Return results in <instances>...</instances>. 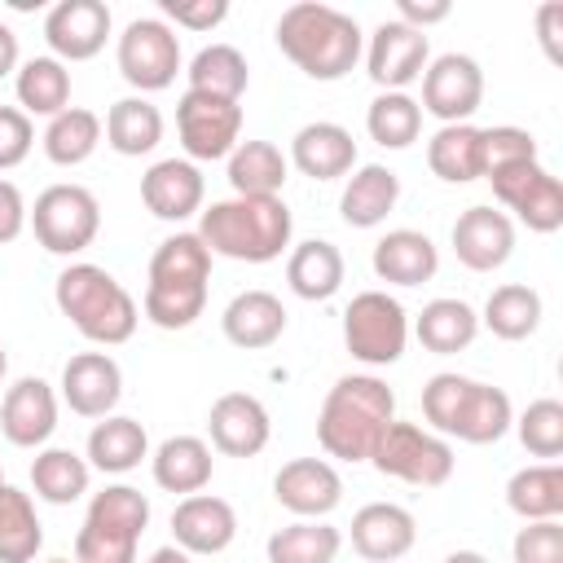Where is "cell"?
<instances>
[{
	"label": "cell",
	"mask_w": 563,
	"mask_h": 563,
	"mask_svg": "<svg viewBox=\"0 0 563 563\" xmlns=\"http://www.w3.org/2000/svg\"><path fill=\"white\" fill-rule=\"evenodd\" d=\"M273 35H277V48L317 84L343 79L365 53V35H361L356 18L334 4H321V0H299V4L282 9Z\"/></svg>",
	"instance_id": "cell-1"
},
{
	"label": "cell",
	"mask_w": 563,
	"mask_h": 563,
	"mask_svg": "<svg viewBox=\"0 0 563 563\" xmlns=\"http://www.w3.org/2000/svg\"><path fill=\"white\" fill-rule=\"evenodd\" d=\"M396 422V391L378 374H343L317 413V440L339 462H369L383 431Z\"/></svg>",
	"instance_id": "cell-2"
},
{
	"label": "cell",
	"mask_w": 563,
	"mask_h": 563,
	"mask_svg": "<svg viewBox=\"0 0 563 563\" xmlns=\"http://www.w3.org/2000/svg\"><path fill=\"white\" fill-rule=\"evenodd\" d=\"M194 233L202 238V246L211 255L242 260V264H268L290 246L295 220L282 198H238L233 194V198L202 207Z\"/></svg>",
	"instance_id": "cell-3"
},
{
	"label": "cell",
	"mask_w": 563,
	"mask_h": 563,
	"mask_svg": "<svg viewBox=\"0 0 563 563\" xmlns=\"http://www.w3.org/2000/svg\"><path fill=\"white\" fill-rule=\"evenodd\" d=\"M207 282H211V251L198 233H172L150 255V282H145V317L158 330H185L207 308Z\"/></svg>",
	"instance_id": "cell-4"
},
{
	"label": "cell",
	"mask_w": 563,
	"mask_h": 563,
	"mask_svg": "<svg viewBox=\"0 0 563 563\" xmlns=\"http://www.w3.org/2000/svg\"><path fill=\"white\" fill-rule=\"evenodd\" d=\"M53 299L62 308V317L101 347H119L136 334L141 308L136 299L123 290V282L114 273H106L101 264H70L57 273Z\"/></svg>",
	"instance_id": "cell-5"
},
{
	"label": "cell",
	"mask_w": 563,
	"mask_h": 563,
	"mask_svg": "<svg viewBox=\"0 0 563 563\" xmlns=\"http://www.w3.org/2000/svg\"><path fill=\"white\" fill-rule=\"evenodd\" d=\"M150 528V497L132 484H106L92 493L75 537V563H136L141 532Z\"/></svg>",
	"instance_id": "cell-6"
},
{
	"label": "cell",
	"mask_w": 563,
	"mask_h": 563,
	"mask_svg": "<svg viewBox=\"0 0 563 563\" xmlns=\"http://www.w3.org/2000/svg\"><path fill=\"white\" fill-rule=\"evenodd\" d=\"M26 224H31L35 242H40L48 255H79V251H88V246L97 242V233H101V202H97V194L84 189V185H70V180H66V185H48V189L35 198Z\"/></svg>",
	"instance_id": "cell-7"
},
{
	"label": "cell",
	"mask_w": 563,
	"mask_h": 563,
	"mask_svg": "<svg viewBox=\"0 0 563 563\" xmlns=\"http://www.w3.org/2000/svg\"><path fill=\"white\" fill-rule=\"evenodd\" d=\"M343 343L369 369L396 365L409 343V312L387 290H361L343 308Z\"/></svg>",
	"instance_id": "cell-8"
},
{
	"label": "cell",
	"mask_w": 563,
	"mask_h": 563,
	"mask_svg": "<svg viewBox=\"0 0 563 563\" xmlns=\"http://www.w3.org/2000/svg\"><path fill=\"white\" fill-rule=\"evenodd\" d=\"M369 462L383 475L405 479L413 488H440V484H449L457 457H453V444L444 435H435L418 422H391L383 431V440L374 444Z\"/></svg>",
	"instance_id": "cell-9"
},
{
	"label": "cell",
	"mask_w": 563,
	"mask_h": 563,
	"mask_svg": "<svg viewBox=\"0 0 563 563\" xmlns=\"http://www.w3.org/2000/svg\"><path fill=\"white\" fill-rule=\"evenodd\" d=\"M119 75L145 97V92H163L176 84L180 70V40L163 18H132L119 35L114 48Z\"/></svg>",
	"instance_id": "cell-10"
},
{
	"label": "cell",
	"mask_w": 563,
	"mask_h": 563,
	"mask_svg": "<svg viewBox=\"0 0 563 563\" xmlns=\"http://www.w3.org/2000/svg\"><path fill=\"white\" fill-rule=\"evenodd\" d=\"M501 207H510L532 233H559L563 229V185L541 158H523L510 167H497L484 176Z\"/></svg>",
	"instance_id": "cell-11"
},
{
	"label": "cell",
	"mask_w": 563,
	"mask_h": 563,
	"mask_svg": "<svg viewBox=\"0 0 563 563\" xmlns=\"http://www.w3.org/2000/svg\"><path fill=\"white\" fill-rule=\"evenodd\" d=\"M176 136H180L189 163L229 158L233 145L242 141V106L185 88L176 101Z\"/></svg>",
	"instance_id": "cell-12"
},
{
	"label": "cell",
	"mask_w": 563,
	"mask_h": 563,
	"mask_svg": "<svg viewBox=\"0 0 563 563\" xmlns=\"http://www.w3.org/2000/svg\"><path fill=\"white\" fill-rule=\"evenodd\" d=\"M484 101V70L466 53H440L422 70V110L444 123H471V114Z\"/></svg>",
	"instance_id": "cell-13"
},
{
	"label": "cell",
	"mask_w": 563,
	"mask_h": 563,
	"mask_svg": "<svg viewBox=\"0 0 563 563\" xmlns=\"http://www.w3.org/2000/svg\"><path fill=\"white\" fill-rule=\"evenodd\" d=\"M431 62V44L422 31L405 26V22H378L369 44H365V66H369V79L383 88V92H405L413 79H422Z\"/></svg>",
	"instance_id": "cell-14"
},
{
	"label": "cell",
	"mask_w": 563,
	"mask_h": 563,
	"mask_svg": "<svg viewBox=\"0 0 563 563\" xmlns=\"http://www.w3.org/2000/svg\"><path fill=\"white\" fill-rule=\"evenodd\" d=\"M44 40L57 62H88L110 40V9L101 0H57L44 13Z\"/></svg>",
	"instance_id": "cell-15"
},
{
	"label": "cell",
	"mask_w": 563,
	"mask_h": 563,
	"mask_svg": "<svg viewBox=\"0 0 563 563\" xmlns=\"http://www.w3.org/2000/svg\"><path fill=\"white\" fill-rule=\"evenodd\" d=\"M207 435H211V449L224 457H255L268 444L273 422H268V409L260 396L224 391V396H216V405L207 413Z\"/></svg>",
	"instance_id": "cell-16"
},
{
	"label": "cell",
	"mask_w": 563,
	"mask_h": 563,
	"mask_svg": "<svg viewBox=\"0 0 563 563\" xmlns=\"http://www.w3.org/2000/svg\"><path fill=\"white\" fill-rule=\"evenodd\" d=\"M273 497L299 519H325L343 501V475L325 457H290L273 475Z\"/></svg>",
	"instance_id": "cell-17"
},
{
	"label": "cell",
	"mask_w": 563,
	"mask_h": 563,
	"mask_svg": "<svg viewBox=\"0 0 563 563\" xmlns=\"http://www.w3.org/2000/svg\"><path fill=\"white\" fill-rule=\"evenodd\" d=\"M123 396V369L110 352H79L62 369V400L79 418H110Z\"/></svg>",
	"instance_id": "cell-18"
},
{
	"label": "cell",
	"mask_w": 563,
	"mask_h": 563,
	"mask_svg": "<svg viewBox=\"0 0 563 563\" xmlns=\"http://www.w3.org/2000/svg\"><path fill=\"white\" fill-rule=\"evenodd\" d=\"M0 431L13 449H40L57 431V391L35 374L18 378L0 400Z\"/></svg>",
	"instance_id": "cell-19"
},
{
	"label": "cell",
	"mask_w": 563,
	"mask_h": 563,
	"mask_svg": "<svg viewBox=\"0 0 563 563\" xmlns=\"http://www.w3.org/2000/svg\"><path fill=\"white\" fill-rule=\"evenodd\" d=\"M172 545H180L185 554H220L238 537V515L216 493H189L172 510Z\"/></svg>",
	"instance_id": "cell-20"
},
{
	"label": "cell",
	"mask_w": 563,
	"mask_h": 563,
	"mask_svg": "<svg viewBox=\"0 0 563 563\" xmlns=\"http://www.w3.org/2000/svg\"><path fill=\"white\" fill-rule=\"evenodd\" d=\"M515 251V224L497 207H466L453 220V255L471 273H493L510 260Z\"/></svg>",
	"instance_id": "cell-21"
},
{
	"label": "cell",
	"mask_w": 563,
	"mask_h": 563,
	"mask_svg": "<svg viewBox=\"0 0 563 563\" xmlns=\"http://www.w3.org/2000/svg\"><path fill=\"white\" fill-rule=\"evenodd\" d=\"M418 541V523L396 501H369L352 515V550L369 563H400Z\"/></svg>",
	"instance_id": "cell-22"
},
{
	"label": "cell",
	"mask_w": 563,
	"mask_h": 563,
	"mask_svg": "<svg viewBox=\"0 0 563 563\" xmlns=\"http://www.w3.org/2000/svg\"><path fill=\"white\" fill-rule=\"evenodd\" d=\"M207 198V180L198 172V163L189 158H158L145 176H141V202L158 216V220H189L194 211H202Z\"/></svg>",
	"instance_id": "cell-23"
},
{
	"label": "cell",
	"mask_w": 563,
	"mask_h": 563,
	"mask_svg": "<svg viewBox=\"0 0 563 563\" xmlns=\"http://www.w3.org/2000/svg\"><path fill=\"white\" fill-rule=\"evenodd\" d=\"M374 277L387 282V286H422L435 277L440 268V251L427 233L418 229H387L378 242H374Z\"/></svg>",
	"instance_id": "cell-24"
},
{
	"label": "cell",
	"mask_w": 563,
	"mask_h": 563,
	"mask_svg": "<svg viewBox=\"0 0 563 563\" xmlns=\"http://www.w3.org/2000/svg\"><path fill=\"white\" fill-rule=\"evenodd\" d=\"M220 330L233 347L242 352H260V347H273L282 334H286V308L273 290H242L224 303L220 312Z\"/></svg>",
	"instance_id": "cell-25"
},
{
	"label": "cell",
	"mask_w": 563,
	"mask_h": 563,
	"mask_svg": "<svg viewBox=\"0 0 563 563\" xmlns=\"http://www.w3.org/2000/svg\"><path fill=\"white\" fill-rule=\"evenodd\" d=\"M290 163L312 176V180H339L356 167V141L343 123H330V119H317V123H303L290 141Z\"/></svg>",
	"instance_id": "cell-26"
},
{
	"label": "cell",
	"mask_w": 563,
	"mask_h": 563,
	"mask_svg": "<svg viewBox=\"0 0 563 563\" xmlns=\"http://www.w3.org/2000/svg\"><path fill=\"white\" fill-rule=\"evenodd\" d=\"M396 198H400V176L391 167H383V163H365V167L347 172V185H343V198H339V216L352 229H374L396 211Z\"/></svg>",
	"instance_id": "cell-27"
},
{
	"label": "cell",
	"mask_w": 563,
	"mask_h": 563,
	"mask_svg": "<svg viewBox=\"0 0 563 563\" xmlns=\"http://www.w3.org/2000/svg\"><path fill=\"white\" fill-rule=\"evenodd\" d=\"M150 466H154V484H158L163 493L189 497V493H202V488L211 484L216 457H211V444H207L202 435H167V440L154 449Z\"/></svg>",
	"instance_id": "cell-28"
},
{
	"label": "cell",
	"mask_w": 563,
	"mask_h": 563,
	"mask_svg": "<svg viewBox=\"0 0 563 563\" xmlns=\"http://www.w3.org/2000/svg\"><path fill=\"white\" fill-rule=\"evenodd\" d=\"M413 334L427 352L435 356H453V352H466L479 334V312L466 303V299H453V295H440L431 303H422L418 321H413Z\"/></svg>",
	"instance_id": "cell-29"
},
{
	"label": "cell",
	"mask_w": 563,
	"mask_h": 563,
	"mask_svg": "<svg viewBox=\"0 0 563 563\" xmlns=\"http://www.w3.org/2000/svg\"><path fill=\"white\" fill-rule=\"evenodd\" d=\"M427 167L444 185H471L484 176V128L475 123H444L427 141Z\"/></svg>",
	"instance_id": "cell-30"
},
{
	"label": "cell",
	"mask_w": 563,
	"mask_h": 563,
	"mask_svg": "<svg viewBox=\"0 0 563 563\" xmlns=\"http://www.w3.org/2000/svg\"><path fill=\"white\" fill-rule=\"evenodd\" d=\"M515 427V409H510V396L493 383H466V396L457 405V418L449 427V435L466 440V444H497L506 431Z\"/></svg>",
	"instance_id": "cell-31"
},
{
	"label": "cell",
	"mask_w": 563,
	"mask_h": 563,
	"mask_svg": "<svg viewBox=\"0 0 563 563\" xmlns=\"http://www.w3.org/2000/svg\"><path fill=\"white\" fill-rule=\"evenodd\" d=\"M106 145L123 158H141L150 150H158L163 141V110L150 101V97H119L110 110H106Z\"/></svg>",
	"instance_id": "cell-32"
},
{
	"label": "cell",
	"mask_w": 563,
	"mask_h": 563,
	"mask_svg": "<svg viewBox=\"0 0 563 563\" xmlns=\"http://www.w3.org/2000/svg\"><path fill=\"white\" fill-rule=\"evenodd\" d=\"M290 158L273 141H238L229 154V185L238 198H282Z\"/></svg>",
	"instance_id": "cell-33"
},
{
	"label": "cell",
	"mask_w": 563,
	"mask_h": 563,
	"mask_svg": "<svg viewBox=\"0 0 563 563\" xmlns=\"http://www.w3.org/2000/svg\"><path fill=\"white\" fill-rule=\"evenodd\" d=\"M150 453V435L136 418L128 413H110L88 431V466L106 471V475H128L141 466V457Z\"/></svg>",
	"instance_id": "cell-34"
},
{
	"label": "cell",
	"mask_w": 563,
	"mask_h": 563,
	"mask_svg": "<svg viewBox=\"0 0 563 563\" xmlns=\"http://www.w3.org/2000/svg\"><path fill=\"white\" fill-rule=\"evenodd\" d=\"M286 282H290V290H295L299 299H308V303L330 299V295L343 286V255H339V246L325 242V238L299 242V246L290 251V260H286Z\"/></svg>",
	"instance_id": "cell-35"
},
{
	"label": "cell",
	"mask_w": 563,
	"mask_h": 563,
	"mask_svg": "<svg viewBox=\"0 0 563 563\" xmlns=\"http://www.w3.org/2000/svg\"><path fill=\"white\" fill-rule=\"evenodd\" d=\"M13 92H18V110L31 119V114H62L70 106V70L66 62H57L53 53L48 57H31L18 66V79H13Z\"/></svg>",
	"instance_id": "cell-36"
},
{
	"label": "cell",
	"mask_w": 563,
	"mask_h": 563,
	"mask_svg": "<svg viewBox=\"0 0 563 563\" xmlns=\"http://www.w3.org/2000/svg\"><path fill=\"white\" fill-rule=\"evenodd\" d=\"M506 506L523 523L559 519L563 515V466L559 462H537V466L515 471L510 484H506Z\"/></svg>",
	"instance_id": "cell-37"
},
{
	"label": "cell",
	"mask_w": 563,
	"mask_h": 563,
	"mask_svg": "<svg viewBox=\"0 0 563 563\" xmlns=\"http://www.w3.org/2000/svg\"><path fill=\"white\" fill-rule=\"evenodd\" d=\"M268 563H334L343 550V532L325 519H295L268 537Z\"/></svg>",
	"instance_id": "cell-38"
},
{
	"label": "cell",
	"mask_w": 563,
	"mask_h": 563,
	"mask_svg": "<svg viewBox=\"0 0 563 563\" xmlns=\"http://www.w3.org/2000/svg\"><path fill=\"white\" fill-rule=\"evenodd\" d=\"M88 479H92V466L88 457L70 453V449H40L35 462H31V488L35 497H44L48 506H70L88 493Z\"/></svg>",
	"instance_id": "cell-39"
},
{
	"label": "cell",
	"mask_w": 563,
	"mask_h": 563,
	"mask_svg": "<svg viewBox=\"0 0 563 563\" xmlns=\"http://www.w3.org/2000/svg\"><path fill=\"white\" fill-rule=\"evenodd\" d=\"M44 545V528L31 493L0 484V563H31Z\"/></svg>",
	"instance_id": "cell-40"
},
{
	"label": "cell",
	"mask_w": 563,
	"mask_h": 563,
	"mask_svg": "<svg viewBox=\"0 0 563 563\" xmlns=\"http://www.w3.org/2000/svg\"><path fill=\"white\" fill-rule=\"evenodd\" d=\"M479 325H488L506 343H519V339L537 334V325H541V295L523 282H506L484 299Z\"/></svg>",
	"instance_id": "cell-41"
},
{
	"label": "cell",
	"mask_w": 563,
	"mask_h": 563,
	"mask_svg": "<svg viewBox=\"0 0 563 563\" xmlns=\"http://www.w3.org/2000/svg\"><path fill=\"white\" fill-rule=\"evenodd\" d=\"M101 145V119L84 106H66L62 114L48 119L44 128V154L57 167H79L92 158V150Z\"/></svg>",
	"instance_id": "cell-42"
},
{
	"label": "cell",
	"mask_w": 563,
	"mask_h": 563,
	"mask_svg": "<svg viewBox=\"0 0 563 563\" xmlns=\"http://www.w3.org/2000/svg\"><path fill=\"white\" fill-rule=\"evenodd\" d=\"M185 75H189V88L194 92L224 97V101H238L246 92V84H251L246 57L233 44H207V48H198Z\"/></svg>",
	"instance_id": "cell-43"
},
{
	"label": "cell",
	"mask_w": 563,
	"mask_h": 563,
	"mask_svg": "<svg viewBox=\"0 0 563 563\" xmlns=\"http://www.w3.org/2000/svg\"><path fill=\"white\" fill-rule=\"evenodd\" d=\"M365 128L383 150H409L422 136V106L409 92H378L365 110Z\"/></svg>",
	"instance_id": "cell-44"
},
{
	"label": "cell",
	"mask_w": 563,
	"mask_h": 563,
	"mask_svg": "<svg viewBox=\"0 0 563 563\" xmlns=\"http://www.w3.org/2000/svg\"><path fill=\"white\" fill-rule=\"evenodd\" d=\"M515 431H519V444H523L532 457H550V462H554V457L563 453V405H559L554 396L532 400V405L519 413Z\"/></svg>",
	"instance_id": "cell-45"
},
{
	"label": "cell",
	"mask_w": 563,
	"mask_h": 563,
	"mask_svg": "<svg viewBox=\"0 0 563 563\" xmlns=\"http://www.w3.org/2000/svg\"><path fill=\"white\" fill-rule=\"evenodd\" d=\"M466 374H431L427 387H422V418L431 422L435 435H449L453 418H457V405L466 396Z\"/></svg>",
	"instance_id": "cell-46"
},
{
	"label": "cell",
	"mask_w": 563,
	"mask_h": 563,
	"mask_svg": "<svg viewBox=\"0 0 563 563\" xmlns=\"http://www.w3.org/2000/svg\"><path fill=\"white\" fill-rule=\"evenodd\" d=\"M515 563H563V523L559 519H537L523 523L510 541Z\"/></svg>",
	"instance_id": "cell-47"
},
{
	"label": "cell",
	"mask_w": 563,
	"mask_h": 563,
	"mask_svg": "<svg viewBox=\"0 0 563 563\" xmlns=\"http://www.w3.org/2000/svg\"><path fill=\"white\" fill-rule=\"evenodd\" d=\"M523 158H537V141H532V132L510 128V123L484 128V176L497 172V167L523 163Z\"/></svg>",
	"instance_id": "cell-48"
},
{
	"label": "cell",
	"mask_w": 563,
	"mask_h": 563,
	"mask_svg": "<svg viewBox=\"0 0 563 563\" xmlns=\"http://www.w3.org/2000/svg\"><path fill=\"white\" fill-rule=\"evenodd\" d=\"M35 145V128L18 106H0V172L18 167Z\"/></svg>",
	"instance_id": "cell-49"
},
{
	"label": "cell",
	"mask_w": 563,
	"mask_h": 563,
	"mask_svg": "<svg viewBox=\"0 0 563 563\" xmlns=\"http://www.w3.org/2000/svg\"><path fill=\"white\" fill-rule=\"evenodd\" d=\"M163 18L185 31H211L229 18V0H163Z\"/></svg>",
	"instance_id": "cell-50"
},
{
	"label": "cell",
	"mask_w": 563,
	"mask_h": 563,
	"mask_svg": "<svg viewBox=\"0 0 563 563\" xmlns=\"http://www.w3.org/2000/svg\"><path fill=\"white\" fill-rule=\"evenodd\" d=\"M26 216H31V207H26L22 189H18L13 180L0 176V246L13 242V238L26 229Z\"/></svg>",
	"instance_id": "cell-51"
},
{
	"label": "cell",
	"mask_w": 563,
	"mask_h": 563,
	"mask_svg": "<svg viewBox=\"0 0 563 563\" xmlns=\"http://www.w3.org/2000/svg\"><path fill=\"white\" fill-rule=\"evenodd\" d=\"M449 13H453L449 0H396V22H405V26L422 31V35H427V26L444 22Z\"/></svg>",
	"instance_id": "cell-52"
},
{
	"label": "cell",
	"mask_w": 563,
	"mask_h": 563,
	"mask_svg": "<svg viewBox=\"0 0 563 563\" xmlns=\"http://www.w3.org/2000/svg\"><path fill=\"white\" fill-rule=\"evenodd\" d=\"M537 35H541L545 57L550 62H563V44H559V35H563V4L559 0H550V4L537 9Z\"/></svg>",
	"instance_id": "cell-53"
},
{
	"label": "cell",
	"mask_w": 563,
	"mask_h": 563,
	"mask_svg": "<svg viewBox=\"0 0 563 563\" xmlns=\"http://www.w3.org/2000/svg\"><path fill=\"white\" fill-rule=\"evenodd\" d=\"M9 70H18V35L0 22V79H4Z\"/></svg>",
	"instance_id": "cell-54"
},
{
	"label": "cell",
	"mask_w": 563,
	"mask_h": 563,
	"mask_svg": "<svg viewBox=\"0 0 563 563\" xmlns=\"http://www.w3.org/2000/svg\"><path fill=\"white\" fill-rule=\"evenodd\" d=\"M145 563H194V554H185L180 545H158V550H154Z\"/></svg>",
	"instance_id": "cell-55"
},
{
	"label": "cell",
	"mask_w": 563,
	"mask_h": 563,
	"mask_svg": "<svg viewBox=\"0 0 563 563\" xmlns=\"http://www.w3.org/2000/svg\"><path fill=\"white\" fill-rule=\"evenodd\" d=\"M444 563H488V559H484L479 550H453V554H449Z\"/></svg>",
	"instance_id": "cell-56"
},
{
	"label": "cell",
	"mask_w": 563,
	"mask_h": 563,
	"mask_svg": "<svg viewBox=\"0 0 563 563\" xmlns=\"http://www.w3.org/2000/svg\"><path fill=\"white\" fill-rule=\"evenodd\" d=\"M4 369H9V352H4V343H0V383H4Z\"/></svg>",
	"instance_id": "cell-57"
},
{
	"label": "cell",
	"mask_w": 563,
	"mask_h": 563,
	"mask_svg": "<svg viewBox=\"0 0 563 563\" xmlns=\"http://www.w3.org/2000/svg\"><path fill=\"white\" fill-rule=\"evenodd\" d=\"M44 563H75V559H44Z\"/></svg>",
	"instance_id": "cell-58"
},
{
	"label": "cell",
	"mask_w": 563,
	"mask_h": 563,
	"mask_svg": "<svg viewBox=\"0 0 563 563\" xmlns=\"http://www.w3.org/2000/svg\"><path fill=\"white\" fill-rule=\"evenodd\" d=\"M0 484H4V471H0Z\"/></svg>",
	"instance_id": "cell-59"
}]
</instances>
